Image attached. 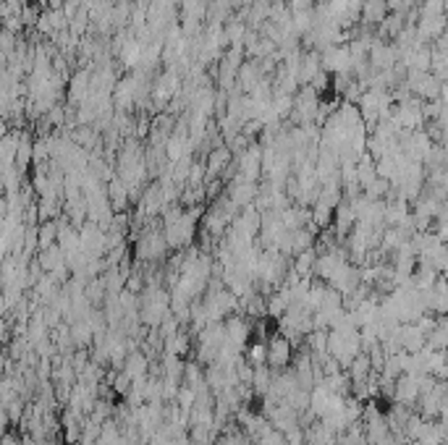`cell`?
Here are the masks:
<instances>
[{
	"label": "cell",
	"instance_id": "1",
	"mask_svg": "<svg viewBox=\"0 0 448 445\" xmlns=\"http://www.w3.org/2000/svg\"><path fill=\"white\" fill-rule=\"evenodd\" d=\"M288 356H291V349H288V340L283 338H275L270 343V349H268V359H270L273 367H283V364L288 362Z\"/></svg>",
	"mask_w": 448,
	"mask_h": 445
},
{
	"label": "cell",
	"instance_id": "2",
	"mask_svg": "<svg viewBox=\"0 0 448 445\" xmlns=\"http://www.w3.org/2000/svg\"><path fill=\"white\" fill-rule=\"evenodd\" d=\"M0 445H16V443H13L11 437H3V443H0Z\"/></svg>",
	"mask_w": 448,
	"mask_h": 445
}]
</instances>
